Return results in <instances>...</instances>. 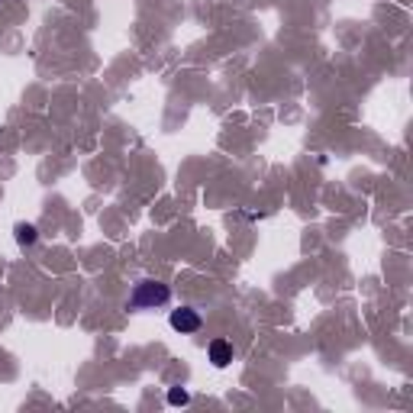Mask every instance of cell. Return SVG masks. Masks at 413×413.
<instances>
[{"instance_id": "cell-5", "label": "cell", "mask_w": 413, "mask_h": 413, "mask_svg": "<svg viewBox=\"0 0 413 413\" xmlns=\"http://www.w3.org/2000/svg\"><path fill=\"white\" fill-rule=\"evenodd\" d=\"M168 404L171 407H187V404H191V394H187V388H168Z\"/></svg>"}, {"instance_id": "cell-3", "label": "cell", "mask_w": 413, "mask_h": 413, "mask_svg": "<svg viewBox=\"0 0 413 413\" xmlns=\"http://www.w3.org/2000/svg\"><path fill=\"white\" fill-rule=\"evenodd\" d=\"M207 359H210V365L214 368H226L233 362V343H226V339H214V343L207 345Z\"/></svg>"}, {"instance_id": "cell-2", "label": "cell", "mask_w": 413, "mask_h": 413, "mask_svg": "<svg viewBox=\"0 0 413 413\" xmlns=\"http://www.w3.org/2000/svg\"><path fill=\"white\" fill-rule=\"evenodd\" d=\"M168 326L175 329V333H181V336H191V333H197V329L204 326V316H200L194 307H178V310H171Z\"/></svg>"}, {"instance_id": "cell-4", "label": "cell", "mask_w": 413, "mask_h": 413, "mask_svg": "<svg viewBox=\"0 0 413 413\" xmlns=\"http://www.w3.org/2000/svg\"><path fill=\"white\" fill-rule=\"evenodd\" d=\"M16 242L23 245V249H30V245H36L39 242V230L32 226V223H16Z\"/></svg>"}, {"instance_id": "cell-1", "label": "cell", "mask_w": 413, "mask_h": 413, "mask_svg": "<svg viewBox=\"0 0 413 413\" xmlns=\"http://www.w3.org/2000/svg\"><path fill=\"white\" fill-rule=\"evenodd\" d=\"M168 300H171V288H168V284L146 278V281H139L136 288H132L126 307H130V310H159V307H165Z\"/></svg>"}]
</instances>
